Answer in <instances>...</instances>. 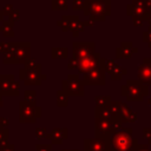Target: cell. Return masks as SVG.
<instances>
[{
	"mask_svg": "<svg viewBox=\"0 0 151 151\" xmlns=\"http://www.w3.org/2000/svg\"><path fill=\"white\" fill-rule=\"evenodd\" d=\"M2 61L7 65H24L31 58V44L28 41L12 42L11 48L2 54Z\"/></svg>",
	"mask_w": 151,
	"mask_h": 151,
	"instance_id": "1",
	"label": "cell"
},
{
	"mask_svg": "<svg viewBox=\"0 0 151 151\" xmlns=\"http://www.w3.org/2000/svg\"><path fill=\"white\" fill-rule=\"evenodd\" d=\"M83 13L92 21H104L111 14V0H86Z\"/></svg>",
	"mask_w": 151,
	"mask_h": 151,
	"instance_id": "2",
	"label": "cell"
},
{
	"mask_svg": "<svg viewBox=\"0 0 151 151\" xmlns=\"http://www.w3.org/2000/svg\"><path fill=\"white\" fill-rule=\"evenodd\" d=\"M112 151H136L138 149V139L132 137V129H120L110 137Z\"/></svg>",
	"mask_w": 151,
	"mask_h": 151,
	"instance_id": "3",
	"label": "cell"
},
{
	"mask_svg": "<svg viewBox=\"0 0 151 151\" xmlns=\"http://www.w3.org/2000/svg\"><path fill=\"white\" fill-rule=\"evenodd\" d=\"M120 94L127 101H143L149 96V86L139 79H127L126 84L120 87Z\"/></svg>",
	"mask_w": 151,
	"mask_h": 151,
	"instance_id": "4",
	"label": "cell"
},
{
	"mask_svg": "<svg viewBox=\"0 0 151 151\" xmlns=\"http://www.w3.org/2000/svg\"><path fill=\"white\" fill-rule=\"evenodd\" d=\"M61 90L68 97H83L85 94V84L83 79L79 78V74L70 73L65 79L61 80Z\"/></svg>",
	"mask_w": 151,
	"mask_h": 151,
	"instance_id": "5",
	"label": "cell"
},
{
	"mask_svg": "<svg viewBox=\"0 0 151 151\" xmlns=\"http://www.w3.org/2000/svg\"><path fill=\"white\" fill-rule=\"evenodd\" d=\"M123 124L120 120H104L100 118H94V137L107 139L117 131L122 129Z\"/></svg>",
	"mask_w": 151,
	"mask_h": 151,
	"instance_id": "6",
	"label": "cell"
},
{
	"mask_svg": "<svg viewBox=\"0 0 151 151\" xmlns=\"http://www.w3.org/2000/svg\"><path fill=\"white\" fill-rule=\"evenodd\" d=\"M106 58L101 57L98 65L90 72L85 73L83 77V81L85 85L90 86H104L106 84V72L104 70Z\"/></svg>",
	"mask_w": 151,
	"mask_h": 151,
	"instance_id": "7",
	"label": "cell"
},
{
	"mask_svg": "<svg viewBox=\"0 0 151 151\" xmlns=\"http://www.w3.org/2000/svg\"><path fill=\"white\" fill-rule=\"evenodd\" d=\"M41 117V107L32 105L25 100L19 101V122L21 124H33Z\"/></svg>",
	"mask_w": 151,
	"mask_h": 151,
	"instance_id": "8",
	"label": "cell"
},
{
	"mask_svg": "<svg viewBox=\"0 0 151 151\" xmlns=\"http://www.w3.org/2000/svg\"><path fill=\"white\" fill-rule=\"evenodd\" d=\"M19 94H20V83L14 79L13 74H2L0 81V96L18 97Z\"/></svg>",
	"mask_w": 151,
	"mask_h": 151,
	"instance_id": "9",
	"label": "cell"
},
{
	"mask_svg": "<svg viewBox=\"0 0 151 151\" xmlns=\"http://www.w3.org/2000/svg\"><path fill=\"white\" fill-rule=\"evenodd\" d=\"M19 79L24 81L25 85H35L39 86L42 80L47 79L46 74H42L41 71L37 70H28V68H20L19 70Z\"/></svg>",
	"mask_w": 151,
	"mask_h": 151,
	"instance_id": "10",
	"label": "cell"
},
{
	"mask_svg": "<svg viewBox=\"0 0 151 151\" xmlns=\"http://www.w3.org/2000/svg\"><path fill=\"white\" fill-rule=\"evenodd\" d=\"M145 1L146 0H132L131 4L126 5V14L131 18H138L143 21H146L147 14L150 12L146 9Z\"/></svg>",
	"mask_w": 151,
	"mask_h": 151,
	"instance_id": "11",
	"label": "cell"
},
{
	"mask_svg": "<svg viewBox=\"0 0 151 151\" xmlns=\"http://www.w3.org/2000/svg\"><path fill=\"white\" fill-rule=\"evenodd\" d=\"M96 52V44L93 41H74L72 44V57L77 59L85 58Z\"/></svg>",
	"mask_w": 151,
	"mask_h": 151,
	"instance_id": "12",
	"label": "cell"
},
{
	"mask_svg": "<svg viewBox=\"0 0 151 151\" xmlns=\"http://www.w3.org/2000/svg\"><path fill=\"white\" fill-rule=\"evenodd\" d=\"M84 151H112L110 145V138H85Z\"/></svg>",
	"mask_w": 151,
	"mask_h": 151,
	"instance_id": "13",
	"label": "cell"
},
{
	"mask_svg": "<svg viewBox=\"0 0 151 151\" xmlns=\"http://www.w3.org/2000/svg\"><path fill=\"white\" fill-rule=\"evenodd\" d=\"M104 70H105L106 74H109L112 80H120L123 78V76L127 74V68L120 66L116 61V59H106Z\"/></svg>",
	"mask_w": 151,
	"mask_h": 151,
	"instance_id": "14",
	"label": "cell"
},
{
	"mask_svg": "<svg viewBox=\"0 0 151 151\" xmlns=\"http://www.w3.org/2000/svg\"><path fill=\"white\" fill-rule=\"evenodd\" d=\"M101 55L99 52H94L93 54L91 55H87L85 58H81L79 59V65H78V74H85L90 71H92L99 63Z\"/></svg>",
	"mask_w": 151,
	"mask_h": 151,
	"instance_id": "15",
	"label": "cell"
},
{
	"mask_svg": "<svg viewBox=\"0 0 151 151\" xmlns=\"http://www.w3.org/2000/svg\"><path fill=\"white\" fill-rule=\"evenodd\" d=\"M137 77L145 85H151V57L143 59L142 64L138 66Z\"/></svg>",
	"mask_w": 151,
	"mask_h": 151,
	"instance_id": "16",
	"label": "cell"
},
{
	"mask_svg": "<svg viewBox=\"0 0 151 151\" xmlns=\"http://www.w3.org/2000/svg\"><path fill=\"white\" fill-rule=\"evenodd\" d=\"M134 53H138V48L130 41H123L120 46L116 48V59H129Z\"/></svg>",
	"mask_w": 151,
	"mask_h": 151,
	"instance_id": "17",
	"label": "cell"
},
{
	"mask_svg": "<svg viewBox=\"0 0 151 151\" xmlns=\"http://www.w3.org/2000/svg\"><path fill=\"white\" fill-rule=\"evenodd\" d=\"M67 138H68V130L66 127H54L46 136V139H50L53 145H61L63 142Z\"/></svg>",
	"mask_w": 151,
	"mask_h": 151,
	"instance_id": "18",
	"label": "cell"
},
{
	"mask_svg": "<svg viewBox=\"0 0 151 151\" xmlns=\"http://www.w3.org/2000/svg\"><path fill=\"white\" fill-rule=\"evenodd\" d=\"M137 119H138V114L136 112H132L131 107L126 103L122 101V104H120V120H122V124L134 123V122H137Z\"/></svg>",
	"mask_w": 151,
	"mask_h": 151,
	"instance_id": "19",
	"label": "cell"
},
{
	"mask_svg": "<svg viewBox=\"0 0 151 151\" xmlns=\"http://www.w3.org/2000/svg\"><path fill=\"white\" fill-rule=\"evenodd\" d=\"M94 118H100L104 120L113 122V120H120L119 118H116L113 113L111 112L110 107H96L94 109ZM122 122V120H120Z\"/></svg>",
	"mask_w": 151,
	"mask_h": 151,
	"instance_id": "20",
	"label": "cell"
},
{
	"mask_svg": "<svg viewBox=\"0 0 151 151\" xmlns=\"http://www.w3.org/2000/svg\"><path fill=\"white\" fill-rule=\"evenodd\" d=\"M51 57L53 59H66L68 57V48L67 47H52Z\"/></svg>",
	"mask_w": 151,
	"mask_h": 151,
	"instance_id": "21",
	"label": "cell"
},
{
	"mask_svg": "<svg viewBox=\"0 0 151 151\" xmlns=\"http://www.w3.org/2000/svg\"><path fill=\"white\" fill-rule=\"evenodd\" d=\"M1 26H2V32L1 33L4 34V37H13L14 35V29H13L14 22H12L8 19H4Z\"/></svg>",
	"mask_w": 151,
	"mask_h": 151,
	"instance_id": "22",
	"label": "cell"
},
{
	"mask_svg": "<svg viewBox=\"0 0 151 151\" xmlns=\"http://www.w3.org/2000/svg\"><path fill=\"white\" fill-rule=\"evenodd\" d=\"M94 101H96V107H109L112 99L110 96H96Z\"/></svg>",
	"mask_w": 151,
	"mask_h": 151,
	"instance_id": "23",
	"label": "cell"
},
{
	"mask_svg": "<svg viewBox=\"0 0 151 151\" xmlns=\"http://www.w3.org/2000/svg\"><path fill=\"white\" fill-rule=\"evenodd\" d=\"M51 8L53 11L68 9V0H51Z\"/></svg>",
	"mask_w": 151,
	"mask_h": 151,
	"instance_id": "24",
	"label": "cell"
},
{
	"mask_svg": "<svg viewBox=\"0 0 151 151\" xmlns=\"http://www.w3.org/2000/svg\"><path fill=\"white\" fill-rule=\"evenodd\" d=\"M85 29V24L84 21L81 20H77L71 24V27H70V31L72 32V35L73 37H78L80 32H83Z\"/></svg>",
	"mask_w": 151,
	"mask_h": 151,
	"instance_id": "25",
	"label": "cell"
},
{
	"mask_svg": "<svg viewBox=\"0 0 151 151\" xmlns=\"http://www.w3.org/2000/svg\"><path fill=\"white\" fill-rule=\"evenodd\" d=\"M57 105L59 107H66L68 105V96L63 91H57Z\"/></svg>",
	"mask_w": 151,
	"mask_h": 151,
	"instance_id": "26",
	"label": "cell"
},
{
	"mask_svg": "<svg viewBox=\"0 0 151 151\" xmlns=\"http://www.w3.org/2000/svg\"><path fill=\"white\" fill-rule=\"evenodd\" d=\"M24 100L32 105H37V92L34 90L24 91Z\"/></svg>",
	"mask_w": 151,
	"mask_h": 151,
	"instance_id": "27",
	"label": "cell"
},
{
	"mask_svg": "<svg viewBox=\"0 0 151 151\" xmlns=\"http://www.w3.org/2000/svg\"><path fill=\"white\" fill-rule=\"evenodd\" d=\"M24 67L25 68H28V70H37V71H41V64H39L34 58H29L26 60V63L24 64Z\"/></svg>",
	"mask_w": 151,
	"mask_h": 151,
	"instance_id": "28",
	"label": "cell"
},
{
	"mask_svg": "<svg viewBox=\"0 0 151 151\" xmlns=\"http://www.w3.org/2000/svg\"><path fill=\"white\" fill-rule=\"evenodd\" d=\"M120 104H122V101H119V100H112L109 106L111 112L113 113V116L119 119H120Z\"/></svg>",
	"mask_w": 151,
	"mask_h": 151,
	"instance_id": "29",
	"label": "cell"
},
{
	"mask_svg": "<svg viewBox=\"0 0 151 151\" xmlns=\"http://www.w3.org/2000/svg\"><path fill=\"white\" fill-rule=\"evenodd\" d=\"M8 134H9L8 129H0V146L8 143L7 142L8 140Z\"/></svg>",
	"mask_w": 151,
	"mask_h": 151,
	"instance_id": "30",
	"label": "cell"
},
{
	"mask_svg": "<svg viewBox=\"0 0 151 151\" xmlns=\"http://www.w3.org/2000/svg\"><path fill=\"white\" fill-rule=\"evenodd\" d=\"M143 41L151 48V26H149L147 29L143 31Z\"/></svg>",
	"mask_w": 151,
	"mask_h": 151,
	"instance_id": "31",
	"label": "cell"
},
{
	"mask_svg": "<svg viewBox=\"0 0 151 151\" xmlns=\"http://www.w3.org/2000/svg\"><path fill=\"white\" fill-rule=\"evenodd\" d=\"M78 65H79V59H77V58H74V57L68 58L67 68H68L70 71H72V70H77V68H78Z\"/></svg>",
	"mask_w": 151,
	"mask_h": 151,
	"instance_id": "32",
	"label": "cell"
},
{
	"mask_svg": "<svg viewBox=\"0 0 151 151\" xmlns=\"http://www.w3.org/2000/svg\"><path fill=\"white\" fill-rule=\"evenodd\" d=\"M34 133H35V138L40 139V138H46V136H47L48 132H47V130L45 127H37L35 131H34Z\"/></svg>",
	"mask_w": 151,
	"mask_h": 151,
	"instance_id": "33",
	"label": "cell"
},
{
	"mask_svg": "<svg viewBox=\"0 0 151 151\" xmlns=\"http://www.w3.org/2000/svg\"><path fill=\"white\" fill-rule=\"evenodd\" d=\"M86 0H72V8L74 11H81L84 8Z\"/></svg>",
	"mask_w": 151,
	"mask_h": 151,
	"instance_id": "34",
	"label": "cell"
},
{
	"mask_svg": "<svg viewBox=\"0 0 151 151\" xmlns=\"http://www.w3.org/2000/svg\"><path fill=\"white\" fill-rule=\"evenodd\" d=\"M1 11H2L4 15L8 17V15H9V14H11V13L14 11V7H13V5H12V4H5Z\"/></svg>",
	"mask_w": 151,
	"mask_h": 151,
	"instance_id": "35",
	"label": "cell"
},
{
	"mask_svg": "<svg viewBox=\"0 0 151 151\" xmlns=\"http://www.w3.org/2000/svg\"><path fill=\"white\" fill-rule=\"evenodd\" d=\"M20 19V11L19 9H14L9 15H8V20H11L12 22H15Z\"/></svg>",
	"mask_w": 151,
	"mask_h": 151,
	"instance_id": "36",
	"label": "cell"
},
{
	"mask_svg": "<svg viewBox=\"0 0 151 151\" xmlns=\"http://www.w3.org/2000/svg\"><path fill=\"white\" fill-rule=\"evenodd\" d=\"M57 25L64 31V32H67V31H70V24L67 22V21H65V20H63V19H60V20H58L57 21Z\"/></svg>",
	"mask_w": 151,
	"mask_h": 151,
	"instance_id": "37",
	"label": "cell"
},
{
	"mask_svg": "<svg viewBox=\"0 0 151 151\" xmlns=\"http://www.w3.org/2000/svg\"><path fill=\"white\" fill-rule=\"evenodd\" d=\"M11 45H12V42L1 41V42H0V53H1V54H5V53L11 48Z\"/></svg>",
	"mask_w": 151,
	"mask_h": 151,
	"instance_id": "38",
	"label": "cell"
},
{
	"mask_svg": "<svg viewBox=\"0 0 151 151\" xmlns=\"http://www.w3.org/2000/svg\"><path fill=\"white\" fill-rule=\"evenodd\" d=\"M35 150L37 151H51L52 150V144H37Z\"/></svg>",
	"mask_w": 151,
	"mask_h": 151,
	"instance_id": "39",
	"label": "cell"
},
{
	"mask_svg": "<svg viewBox=\"0 0 151 151\" xmlns=\"http://www.w3.org/2000/svg\"><path fill=\"white\" fill-rule=\"evenodd\" d=\"M9 120L6 117H0V129H8Z\"/></svg>",
	"mask_w": 151,
	"mask_h": 151,
	"instance_id": "40",
	"label": "cell"
},
{
	"mask_svg": "<svg viewBox=\"0 0 151 151\" xmlns=\"http://www.w3.org/2000/svg\"><path fill=\"white\" fill-rule=\"evenodd\" d=\"M142 133H143V137L145 139H151V127H144L142 130Z\"/></svg>",
	"mask_w": 151,
	"mask_h": 151,
	"instance_id": "41",
	"label": "cell"
},
{
	"mask_svg": "<svg viewBox=\"0 0 151 151\" xmlns=\"http://www.w3.org/2000/svg\"><path fill=\"white\" fill-rule=\"evenodd\" d=\"M0 151H14V145L9 144V143H6L5 145L0 146Z\"/></svg>",
	"mask_w": 151,
	"mask_h": 151,
	"instance_id": "42",
	"label": "cell"
},
{
	"mask_svg": "<svg viewBox=\"0 0 151 151\" xmlns=\"http://www.w3.org/2000/svg\"><path fill=\"white\" fill-rule=\"evenodd\" d=\"M144 22H145V21H143L142 19H138V18H132V24H133L134 26H137V27H143Z\"/></svg>",
	"mask_w": 151,
	"mask_h": 151,
	"instance_id": "43",
	"label": "cell"
},
{
	"mask_svg": "<svg viewBox=\"0 0 151 151\" xmlns=\"http://www.w3.org/2000/svg\"><path fill=\"white\" fill-rule=\"evenodd\" d=\"M136 151H151V149L149 147V144H139Z\"/></svg>",
	"mask_w": 151,
	"mask_h": 151,
	"instance_id": "44",
	"label": "cell"
},
{
	"mask_svg": "<svg viewBox=\"0 0 151 151\" xmlns=\"http://www.w3.org/2000/svg\"><path fill=\"white\" fill-rule=\"evenodd\" d=\"M84 24H85V27H92L94 25V21H92L91 19H85Z\"/></svg>",
	"mask_w": 151,
	"mask_h": 151,
	"instance_id": "45",
	"label": "cell"
},
{
	"mask_svg": "<svg viewBox=\"0 0 151 151\" xmlns=\"http://www.w3.org/2000/svg\"><path fill=\"white\" fill-rule=\"evenodd\" d=\"M145 5H146V9L151 12V1H145Z\"/></svg>",
	"mask_w": 151,
	"mask_h": 151,
	"instance_id": "46",
	"label": "cell"
},
{
	"mask_svg": "<svg viewBox=\"0 0 151 151\" xmlns=\"http://www.w3.org/2000/svg\"><path fill=\"white\" fill-rule=\"evenodd\" d=\"M146 22L149 24V26H151V12L147 14V18H146Z\"/></svg>",
	"mask_w": 151,
	"mask_h": 151,
	"instance_id": "47",
	"label": "cell"
},
{
	"mask_svg": "<svg viewBox=\"0 0 151 151\" xmlns=\"http://www.w3.org/2000/svg\"><path fill=\"white\" fill-rule=\"evenodd\" d=\"M4 17H5V15H4V13H2V11L0 9V21H4Z\"/></svg>",
	"mask_w": 151,
	"mask_h": 151,
	"instance_id": "48",
	"label": "cell"
},
{
	"mask_svg": "<svg viewBox=\"0 0 151 151\" xmlns=\"http://www.w3.org/2000/svg\"><path fill=\"white\" fill-rule=\"evenodd\" d=\"M61 151H79L78 149H72V150H70V149H63Z\"/></svg>",
	"mask_w": 151,
	"mask_h": 151,
	"instance_id": "49",
	"label": "cell"
},
{
	"mask_svg": "<svg viewBox=\"0 0 151 151\" xmlns=\"http://www.w3.org/2000/svg\"><path fill=\"white\" fill-rule=\"evenodd\" d=\"M4 106V100H2V97L0 96V107H2Z\"/></svg>",
	"mask_w": 151,
	"mask_h": 151,
	"instance_id": "50",
	"label": "cell"
},
{
	"mask_svg": "<svg viewBox=\"0 0 151 151\" xmlns=\"http://www.w3.org/2000/svg\"><path fill=\"white\" fill-rule=\"evenodd\" d=\"M147 144H149V145H151V139H149V140H147Z\"/></svg>",
	"mask_w": 151,
	"mask_h": 151,
	"instance_id": "51",
	"label": "cell"
},
{
	"mask_svg": "<svg viewBox=\"0 0 151 151\" xmlns=\"http://www.w3.org/2000/svg\"><path fill=\"white\" fill-rule=\"evenodd\" d=\"M149 105H150V106H151V98H150V99H149Z\"/></svg>",
	"mask_w": 151,
	"mask_h": 151,
	"instance_id": "52",
	"label": "cell"
},
{
	"mask_svg": "<svg viewBox=\"0 0 151 151\" xmlns=\"http://www.w3.org/2000/svg\"><path fill=\"white\" fill-rule=\"evenodd\" d=\"M0 32H2V26L0 25Z\"/></svg>",
	"mask_w": 151,
	"mask_h": 151,
	"instance_id": "53",
	"label": "cell"
},
{
	"mask_svg": "<svg viewBox=\"0 0 151 151\" xmlns=\"http://www.w3.org/2000/svg\"><path fill=\"white\" fill-rule=\"evenodd\" d=\"M1 77H2V74H0V81H1Z\"/></svg>",
	"mask_w": 151,
	"mask_h": 151,
	"instance_id": "54",
	"label": "cell"
},
{
	"mask_svg": "<svg viewBox=\"0 0 151 151\" xmlns=\"http://www.w3.org/2000/svg\"><path fill=\"white\" fill-rule=\"evenodd\" d=\"M146 1H151V0H146Z\"/></svg>",
	"mask_w": 151,
	"mask_h": 151,
	"instance_id": "55",
	"label": "cell"
}]
</instances>
